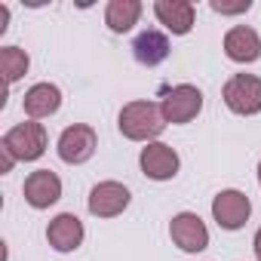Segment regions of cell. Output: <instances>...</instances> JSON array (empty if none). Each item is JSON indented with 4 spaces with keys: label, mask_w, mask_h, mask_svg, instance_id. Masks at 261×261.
Segmentation results:
<instances>
[{
    "label": "cell",
    "mask_w": 261,
    "mask_h": 261,
    "mask_svg": "<svg viewBox=\"0 0 261 261\" xmlns=\"http://www.w3.org/2000/svg\"><path fill=\"white\" fill-rule=\"evenodd\" d=\"M117 126H120L123 139L151 145V142H157V139L163 136L166 120H163L160 105H154V101H148V98H139V101H129V105L120 108Z\"/></svg>",
    "instance_id": "cell-1"
},
{
    "label": "cell",
    "mask_w": 261,
    "mask_h": 261,
    "mask_svg": "<svg viewBox=\"0 0 261 261\" xmlns=\"http://www.w3.org/2000/svg\"><path fill=\"white\" fill-rule=\"evenodd\" d=\"M0 148H7L16 160H25V163L40 160L46 154V129L37 120H25V123L13 126L10 133L4 136Z\"/></svg>",
    "instance_id": "cell-2"
},
{
    "label": "cell",
    "mask_w": 261,
    "mask_h": 261,
    "mask_svg": "<svg viewBox=\"0 0 261 261\" xmlns=\"http://www.w3.org/2000/svg\"><path fill=\"white\" fill-rule=\"evenodd\" d=\"M224 105L240 117L261 114V77L255 74H233L221 89Z\"/></svg>",
    "instance_id": "cell-3"
},
{
    "label": "cell",
    "mask_w": 261,
    "mask_h": 261,
    "mask_svg": "<svg viewBox=\"0 0 261 261\" xmlns=\"http://www.w3.org/2000/svg\"><path fill=\"white\" fill-rule=\"evenodd\" d=\"M160 111H163V120L172 123V126H181V123H191L200 111H203V92L191 83H178L172 86L163 101H160Z\"/></svg>",
    "instance_id": "cell-4"
},
{
    "label": "cell",
    "mask_w": 261,
    "mask_h": 261,
    "mask_svg": "<svg viewBox=\"0 0 261 261\" xmlns=\"http://www.w3.org/2000/svg\"><path fill=\"white\" fill-rule=\"evenodd\" d=\"M95 148H98V136H95V129L86 126V123L68 126L65 133L59 136V145H56L59 157H62L65 163H71V166H80V163L92 160Z\"/></svg>",
    "instance_id": "cell-5"
},
{
    "label": "cell",
    "mask_w": 261,
    "mask_h": 261,
    "mask_svg": "<svg viewBox=\"0 0 261 261\" xmlns=\"http://www.w3.org/2000/svg\"><path fill=\"white\" fill-rule=\"evenodd\" d=\"M249 215H252V203H249V197L243 191L227 188V191H218L215 194V200H212V218H215L218 227L240 230L249 221Z\"/></svg>",
    "instance_id": "cell-6"
},
{
    "label": "cell",
    "mask_w": 261,
    "mask_h": 261,
    "mask_svg": "<svg viewBox=\"0 0 261 261\" xmlns=\"http://www.w3.org/2000/svg\"><path fill=\"white\" fill-rule=\"evenodd\" d=\"M169 237L188 255H197V252H203L209 246V227L203 224V218L197 212H178V215H172Z\"/></svg>",
    "instance_id": "cell-7"
},
{
    "label": "cell",
    "mask_w": 261,
    "mask_h": 261,
    "mask_svg": "<svg viewBox=\"0 0 261 261\" xmlns=\"http://www.w3.org/2000/svg\"><path fill=\"white\" fill-rule=\"evenodd\" d=\"M129 200H133V194H129L126 185H120V181H98L89 191V197H86V209L95 218H117L129 206Z\"/></svg>",
    "instance_id": "cell-8"
},
{
    "label": "cell",
    "mask_w": 261,
    "mask_h": 261,
    "mask_svg": "<svg viewBox=\"0 0 261 261\" xmlns=\"http://www.w3.org/2000/svg\"><path fill=\"white\" fill-rule=\"evenodd\" d=\"M139 166H142V172H145L151 181H169V178L178 175L181 160H178L175 148H169V145H163V142H151V145L142 148Z\"/></svg>",
    "instance_id": "cell-9"
},
{
    "label": "cell",
    "mask_w": 261,
    "mask_h": 261,
    "mask_svg": "<svg viewBox=\"0 0 261 261\" xmlns=\"http://www.w3.org/2000/svg\"><path fill=\"white\" fill-rule=\"evenodd\" d=\"M25 203L34 209H49L62 200V178L53 169H37L25 178Z\"/></svg>",
    "instance_id": "cell-10"
},
{
    "label": "cell",
    "mask_w": 261,
    "mask_h": 261,
    "mask_svg": "<svg viewBox=\"0 0 261 261\" xmlns=\"http://www.w3.org/2000/svg\"><path fill=\"white\" fill-rule=\"evenodd\" d=\"M224 56L237 65H252L261 59V37L249 25H233L224 34Z\"/></svg>",
    "instance_id": "cell-11"
},
{
    "label": "cell",
    "mask_w": 261,
    "mask_h": 261,
    "mask_svg": "<svg viewBox=\"0 0 261 261\" xmlns=\"http://www.w3.org/2000/svg\"><path fill=\"white\" fill-rule=\"evenodd\" d=\"M83 237H86L83 221H80L74 212L56 215V218L49 221V227H46V240H49V246H53L56 252H74V249H80Z\"/></svg>",
    "instance_id": "cell-12"
},
{
    "label": "cell",
    "mask_w": 261,
    "mask_h": 261,
    "mask_svg": "<svg viewBox=\"0 0 261 261\" xmlns=\"http://www.w3.org/2000/svg\"><path fill=\"white\" fill-rule=\"evenodd\" d=\"M154 16H157V22H160L166 31L185 37V34H191V28H194L197 10H194L191 0H157V4H154Z\"/></svg>",
    "instance_id": "cell-13"
},
{
    "label": "cell",
    "mask_w": 261,
    "mask_h": 261,
    "mask_svg": "<svg viewBox=\"0 0 261 261\" xmlns=\"http://www.w3.org/2000/svg\"><path fill=\"white\" fill-rule=\"evenodd\" d=\"M22 108L31 120H43V117H53L59 108H62V89L56 83H34L25 98H22Z\"/></svg>",
    "instance_id": "cell-14"
},
{
    "label": "cell",
    "mask_w": 261,
    "mask_h": 261,
    "mask_svg": "<svg viewBox=\"0 0 261 261\" xmlns=\"http://www.w3.org/2000/svg\"><path fill=\"white\" fill-rule=\"evenodd\" d=\"M133 56H136L142 65H148V68L166 62V59H169V40H166V34H160L157 28L142 31V34L136 37V43H133Z\"/></svg>",
    "instance_id": "cell-15"
},
{
    "label": "cell",
    "mask_w": 261,
    "mask_h": 261,
    "mask_svg": "<svg viewBox=\"0 0 261 261\" xmlns=\"http://www.w3.org/2000/svg\"><path fill=\"white\" fill-rule=\"evenodd\" d=\"M142 4L139 0H111V4L105 7V25L114 31V34H126L133 31L142 19Z\"/></svg>",
    "instance_id": "cell-16"
},
{
    "label": "cell",
    "mask_w": 261,
    "mask_h": 261,
    "mask_svg": "<svg viewBox=\"0 0 261 261\" xmlns=\"http://www.w3.org/2000/svg\"><path fill=\"white\" fill-rule=\"evenodd\" d=\"M28 65H31V59H28L25 49H19V46H0V71H4V77H7L10 86L19 83L28 74Z\"/></svg>",
    "instance_id": "cell-17"
},
{
    "label": "cell",
    "mask_w": 261,
    "mask_h": 261,
    "mask_svg": "<svg viewBox=\"0 0 261 261\" xmlns=\"http://www.w3.org/2000/svg\"><path fill=\"white\" fill-rule=\"evenodd\" d=\"M218 16H237V13H249L252 10V0H237V4H224V0H212L209 4Z\"/></svg>",
    "instance_id": "cell-18"
},
{
    "label": "cell",
    "mask_w": 261,
    "mask_h": 261,
    "mask_svg": "<svg viewBox=\"0 0 261 261\" xmlns=\"http://www.w3.org/2000/svg\"><path fill=\"white\" fill-rule=\"evenodd\" d=\"M0 157H4V163H0V172H4V175H7V172H13V166H16L19 160H16L7 148H0Z\"/></svg>",
    "instance_id": "cell-19"
},
{
    "label": "cell",
    "mask_w": 261,
    "mask_h": 261,
    "mask_svg": "<svg viewBox=\"0 0 261 261\" xmlns=\"http://www.w3.org/2000/svg\"><path fill=\"white\" fill-rule=\"evenodd\" d=\"M252 249H255V258L261 261V227H258V233H255V240H252Z\"/></svg>",
    "instance_id": "cell-20"
},
{
    "label": "cell",
    "mask_w": 261,
    "mask_h": 261,
    "mask_svg": "<svg viewBox=\"0 0 261 261\" xmlns=\"http://www.w3.org/2000/svg\"><path fill=\"white\" fill-rule=\"evenodd\" d=\"M258 185H261V163H258Z\"/></svg>",
    "instance_id": "cell-21"
}]
</instances>
